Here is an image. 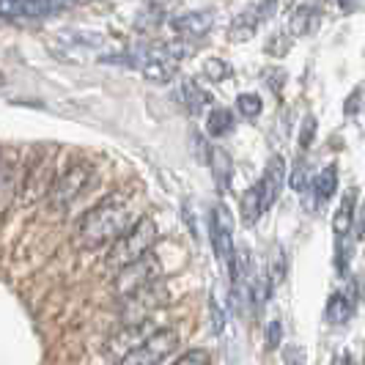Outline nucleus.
<instances>
[{"mask_svg":"<svg viewBox=\"0 0 365 365\" xmlns=\"http://www.w3.org/2000/svg\"><path fill=\"white\" fill-rule=\"evenodd\" d=\"M165 302H168L165 289L160 286V283H151V286L140 289L138 294L124 297L121 313H124V319H127V322H143V319H148L157 308H163Z\"/></svg>","mask_w":365,"mask_h":365,"instance_id":"9","label":"nucleus"},{"mask_svg":"<svg viewBox=\"0 0 365 365\" xmlns=\"http://www.w3.org/2000/svg\"><path fill=\"white\" fill-rule=\"evenodd\" d=\"M132 222H135V215H132V206H129L127 195L110 192L108 198H102L96 206H91L83 217L77 220L74 239H77L80 247L96 250L102 245L115 242Z\"/></svg>","mask_w":365,"mask_h":365,"instance_id":"1","label":"nucleus"},{"mask_svg":"<svg viewBox=\"0 0 365 365\" xmlns=\"http://www.w3.org/2000/svg\"><path fill=\"white\" fill-rule=\"evenodd\" d=\"M280 335H283V324L274 319V322H269V327H267V349L269 351H274V349L280 346Z\"/></svg>","mask_w":365,"mask_h":365,"instance_id":"27","label":"nucleus"},{"mask_svg":"<svg viewBox=\"0 0 365 365\" xmlns=\"http://www.w3.org/2000/svg\"><path fill=\"white\" fill-rule=\"evenodd\" d=\"M308 187H311L308 168H305V163H299L297 168H294V173H292V190H294V192H308Z\"/></svg>","mask_w":365,"mask_h":365,"instance_id":"25","label":"nucleus"},{"mask_svg":"<svg viewBox=\"0 0 365 365\" xmlns=\"http://www.w3.org/2000/svg\"><path fill=\"white\" fill-rule=\"evenodd\" d=\"M3 83H6V77H3V72H0V86H3Z\"/></svg>","mask_w":365,"mask_h":365,"instance_id":"33","label":"nucleus"},{"mask_svg":"<svg viewBox=\"0 0 365 365\" xmlns=\"http://www.w3.org/2000/svg\"><path fill=\"white\" fill-rule=\"evenodd\" d=\"M338 6H341L344 11H354V9L360 6V0H338Z\"/></svg>","mask_w":365,"mask_h":365,"instance_id":"32","label":"nucleus"},{"mask_svg":"<svg viewBox=\"0 0 365 365\" xmlns=\"http://www.w3.org/2000/svg\"><path fill=\"white\" fill-rule=\"evenodd\" d=\"M354 212H357V190H346L341 206L332 215V234L335 239H346L351 225H354Z\"/></svg>","mask_w":365,"mask_h":365,"instance_id":"14","label":"nucleus"},{"mask_svg":"<svg viewBox=\"0 0 365 365\" xmlns=\"http://www.w3.org/2000/svg\"><path fill=\"white\" fill-rule=\"evenodd\" d=\"M354 305H357V294H354V283L349 286L346 292H335L329 294L327 308H324V319L327 324L338 327V324H346L354 313Z\"/></svg>","mask_w":365,"mask_h":365,"instance_id":"11","label":"nucleus"},{"mask_svg":"<svg viewBox=\"0 0 365 365\" xmlns=\"http://www.w3.org/2000/svg\"><path fill=\"white\" fill-rule=\"evenodd\" d=\"M209 234H212V247H215V253H217L220 264L228 269L231 274V286L237 283V250H234V217H231V212L220 203L212 209V228H209Z\"/></svg>","mask_w":365,"mask_h":365,"instance_id":"4","label":"nucleus"},{"mask_svg":"<svg viewBox=\"0 0 365 365\" xmlns=\"http://www.w3.org/2000/svg\"><path fill=\"white\" fill-rule=\"evenodd\" d=\"M209 311H212V329H215V335H220L222 332V324H225V316H222V311H220V305L215 302V299H209Z\"/></svg>","mask_w":365,"mask_h":365,"instance_id":"28","label":"nucleus"},{"mask_svg":"<svg viewBox=\"0 0 365 365\" xmlns=\"http://www.w3.org/2000/svg\"><path fill=\"white\" fill-rule=\"evenodd\" d=\"M212 173H215V179H217V187L220 190H228L231 187V179H234V163H231V157L222 151V148H212Z\"/></svg>","mask_w":365,"mask_h":365,"instance_id":"17","label":"nucleus"},{"mask_svg":"<svg viewBox=\"0 0 365 365\" xmlns=\"http://www.w3.org/2000/svg\"><path fill=\"white\" fill-rule=\"evenodd\" d=\"M163 272V267H160V261L154 258V253H146L143 258H138V261H132L127 267H121L115 277H113V289L115 294L124 299V297H132V294H138L140 289H146L151 283H157V277Z\"/></svg>","mask_w":365,"mask_h":365,"instance_id":"3","label":"nucleus"},{"mask_svg":"<svg viewBox=\"0 0 365 365\" xmlns=\"http://www.w3.org/2000/svg\"><path fill=\"white\" fill-rule=\"evenodd\" d=\"M286 365H302V351L297 346L286 349Z\"/></svg>","mask_w":365,"mask_h":365,"instance_id":"30","label":"nucleus"},{"mask_svg":"<svg viewBox=\"0 0 365 365\" xmlns=\"http://www.w3.org/2000/svg\"><path fill=\"white\" fill-rule=\"evenodd\" d=\"M286 184V163L283 157H272L267 168H264V176L258 182V190H261V201H264V209L269 212L274 206V201L280 198V190Z\"/></svg>","mask_w":365,"mask_h":365,"instance_id":"10","label":"nucleus"},{"mask_svg":"<svg viewBox=\"0 0 365 365\" xmlns=\"http://www.w3.org/2000/svg\"><path fill=\"white\" fill-rule=\"evenodd\" d=\"M234 129V113L225 108H215L206 115V135L209 138H222Z\"/></svg>","mask_w":365,"mask_h":365,"instance_id":"19","label":"nucleus"},{"mask_svg":"<svg viewBox=\"0 0 365 365\" xmlns=\"http://www.w3.org/2000/svg\"><path fill=\"white\" fill-rule=\"evenodd\" d=\"M151 332H154V327L146 324V319L143 322H124V327L118 329V332H113L108 338L105 351H108V357L113 363H118V360L127 357L129 351H135V349L140 346Z\"/></svg>","mask_w":365,"mask_h":365,"instance_id":"7","label":"nucleus"},{"mask_svg":"<svg viewBox=\"0 0 365 365\" xmlns=\"http://www.w3.org/2000/svg\"><path fill=\"white\" fill-rule=\"evenodd\" d=\"M170 365H209V351L206 349H190L182 357H176Z\"/></svg>","mask_w":365,"mask_h":365,"instance_id":"24","label":"nucleus"},{"mask_svg":"<svg viewBox=\"0 0 365 365\" xmlns=\"http://www.w3.org/2000/svg\"><path fill=\"white\" fill-rule=\"evenodd\" d=\"M277 11V0H258L256 6H247L242 14L234 17L231 28H228V36L234 41H247V38L256 36V31L261 28V22L272 17Z\"/></svg>","mask_w":365,"mask_h":365,"instance_id":"8","label":"nucleus"},{"mask_svg":"<svg viewBox=\"0 0 365 365\" xmlns=\"http://www.w3.org/2000/svg\"><path fill=\"white\" fill-rule=\"evenodd\" d=\"M231 74H234V69H231L222 58H209V61L203 63V77L212 80V83H222V80H228Z\"/></svg>","mask_w":365,"mask_h":365,"instance_id":"22","label":"nucleus"},{"mask_svg":"<svg viewBox=\"0 0 365 365\" xmlns=\"http://www.w3.org/2000/svg\"><path fill=\"white\" fill-rule=\"evenodd\" d=\"M239 209H242V220H245L247 225H256L258 220L264 217L267 209H264V201H261V190H258V184H253V187L242 195V206H239Z\"/></svg>","mask_w":365,"mask_h":365,"instance_id":"18","label":"nucleus"},{"mask_svg":"<svg viewBox=\"0 0 365 365\" xmlns=\"http://www.w3.org/2000/svg\"><path fill=\"white\" fill-rule=\"evenodd\" d=\"M286 272H289V256L283 247H274L272 258H269V272H267V283L274 292V286H280L286 280Z\"/></svg>","mask_w":365,"mask_h":365,"instance_id":"20","label":"nucleus"},{"mask_svg":"<svg viewBox=\"0 0 365 365\" xmlns=\"http://www.w3.org/2000/svg\"><path fill=\"white\" fill-rule=\"evenodd\" d=\"M212 25H215L212 11H190V14H182V17L173 19V31L182 34L184 38L203 36V34L212 31Z\"/></svg>","mask_w":365,"mask_h":365,"instance_id":"13","label":"nucleus"},{"mask_svg":"<svg viewBox=\"0 0 365 365\" xmlns=\"http://www.w3.org/2000/svg\"><path fill=\"white\" fill-rule=\"evenodd\" d=\"M157 225L151 217H140L129 225L127 231L115 242H110L108 250V269L110 272H118L121 267H127L132 261L143 258L146 253H151V247L157 245Z\"/></svg>","mask_w":365,"mask_h":365,"instance_id":"2","label":"nucleus"},{"mask_svg":"<svg viewBox=\"0 0 365 365\" xmlns=\"http://www.w3.org/2000/svg\"><path fill=\"white\" fill-rule=\"evenodd\" d=\"M313 138H316V118L308 115L305 118V124H302V132H299V148L305 151V148H311Z\"/></svg>","mask_w":365,"mask_h":365,"instance_id":"26","label":"nucleus"},{"mask_svg":"<svg viewBox=\"0 0 365 365\" xmlns=\"http://www.w3.org/2000/svg\"><path fill=\"white\" fill-rule=\"evenodd\" d=\"M91 176H93V168L88 163H74L72 168H66V170L50 184V190H47L50 206H53V209L69 206V203L91 184Z\"/></svg>","mask_w":365,"mask_h":365,"instance_id":"5","label":"nucleus"},{"mask_svg":"<svg viewBox=\"0 0 365 365\" xmlns=\"http://www.w3.org/2000/svg\"><path fill=\"white\" fill-rule=\"evenodd\" d=\"M261 108H264V102H261L258 93H239L237 96V110L245 118H258Z\"/></svg>","mask_w":365,"mask_h":365,"instance_id":"23","label":"nucleus"},{"mask_svg":"<svg viewBox=\"0 0 365 365\" xmlns=\"http://www.w3.org/2000/svg\"><path fill=\"white\" fill-rule=\"evenodd\" d=\"M322 14H319V6H299L292 14V36H308L319 28Z\"/></svg>","mask_w":365,"mask_h":365,"instance_id":"16","label":"nucleus"},{"mask_svg":"<svg viewBox=\"0 0 365 365\" xmlns=\"http://www.w3.org/2000/svg\"><path fill=\"white\" fill-rule=\"evenodd\" d=\"M329 365H357V363L351 360V354H349V351H338V354L332 357V363H329Z\"/></svg>","mask_w":365,"mask_h":365,"instance_id":"31","label":"nucleus"},{"mask_svg":"<svg viewBox=\"0 0 365 365\" xmlns=\"http://www.w3.org/2000/svg\"><path fill=\"white\" fill-rule=\"evenodd\" d=\"M176 102H182L190 115H201L203 108L209 105V93L203 91L195 80H182L176 88Z\"/></svg>","mask_w":365,"mask_h":365,"instance_id":"15","label":"nucleus"},{"mask_svg":"<svg viewBox=\"0 0 365 365\" xmlns=\"http://www.w3.org/2000/svg\"><path fill=\"white\" fill-rule=\"evenodd\" d=\"M176 346H179L176 329H154L135 351L118 360V365H160L176 351Z\"/></svg>","mask_w":365,"mask_h":365,"instance_id":"6","label":"nucleus"},{"mask_svg":"<svg viewBox=\"0 0 365 365\" xmlns=\"http://www.w3.org/2000/svg\"><path fill=\"white\" fill-rule=\"evenodd\" d=\"M140 72L151 83H170L176 77V61H151Z\"/></svg>","mask_w":365,"mask_h":365,"instance_id":"21","label":"nucleus"},{"mask_svg":"<svg viewBox=\"0 0 365 365\" xmlns=\"http://www.w3.org/2000/svg\"><path fill=\"white\" fill-rule=\"evenodd\" d=\"M360 102H363V88H357V91L349 96L346 105H344V113H346V115H354L357 108H360Z\"/></svg>","mask_w":365,"mask_h":365,"instance_id":"29","label":"nucleus"},{"mask_svg":"<svg viewBox=\"0 0 365 365\" xmlns=\"http://www.w3.org/2000/svg\"><path fill=\"white\" fill-rule=\"evenodd\" d=\"M311 195H313V206L316 209H324V203L335 195V190H338V168L335 165H327L322 173H316L311 176Z\"/></svg>","mask_w":365,"mask_h":365,"instance_id":"12","label":"nucleus"}]
</instances>
